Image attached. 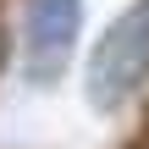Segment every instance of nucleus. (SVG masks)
Segmentation results:
<instances>
[{"label": "nucleus", "instance_id": "nucleus-1", "mask_svg": "<svg viewBox=\"0 0 149 149\" xmlns=\"http://www.w3.org/2000/svg\"><path fill=\"white\" fill-rule=\"evenodd\" d=\"M149 77V0H133L94 44L88 61V100L94 105H122L138 94Z\"/></svg>", "mask_w": 149, "mask_h": 149}, {"label": "nucleus", "instance_id": "nucleus-2", "mask_svg": "<svg viewBox=\"0 0 149 149\" xmlns=\"http://www.w3.org/2000/svg\"><path fill=\"white\" fill-rule=\"evenodd\" d=\"M77 28H83V0H28V11H22L28 83H50L61 72V61L77 44Z\"/></svg>", "mask_w": 149, "mask_h": 149}]
</instances>
